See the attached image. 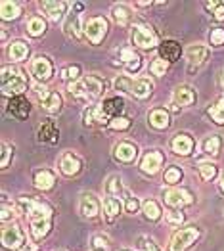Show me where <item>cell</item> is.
<instances>
[{
	"label": "cell",
	"mask_w": 224,
	"mask_h": 251,
	"mask_svg": "<svg viewBox=\"0 0 224 251\" xmlns=\"http://www.w3.org/2000/svg\"><path fill=\"white\" fill-rule=\"evenodd\" d=\"M20 207L29 217V223H31V236L35 240H42L52 226V207L44 201H39L35 198H21L20 200Z\"/></svg>",
	"instance_id": "obj_1"
},
{
	"label": "cell",
	"mask_w": 224,
	"mask_h": 251,
	"mask_svg": "<svg viewBox=\"0 0 224 251\" xmlns=\"http://www.w3.org/2000/svg\"><path fill=\"white\" fill-rule=\"evenodd\" d=\"M103 86H105V83H103L100 77L88 75V77H82L79 81L71 83L67 90H69L71 98H75L79 102H90V100H94L96 96L102 94Z\"/></svg>",
	"instance_id": "obj_2"
},
{
	"label": "cell",
	"mask_w": 224,
	"mask_h": 251,
	"mask_svg": "<svg viewBox=\"0 0 224 251\" xmlns=\"http://www.w3.org/2000/svg\"><path fill=\"white\" fill-rule=\"evenodd\" d=\"M25 88H27V79L23 77V73L18 67H12V65L2 67V92L4 94L20 96Z\"/></svg>",
	"instance_id": "obj_3"
},
{
	"label": "cell",
	"mask_w": 224,
	"mask_h": 251,
	"mask_svg": "<svg viewBox=\"0 0 224 251\" xmlns=\"http://www.w3.org/2000/svg\"><path fill=\"white\" fill-rule=\"evenodd\" d=\"M115 88L117 90H124L136 98H148L153 92V83L149 79H130V77H117L115 79Z\"/></svg>",
	"instance_id": "obj_4"
},
{
	"label": "cell",
	"mask_w": 224,
	"mask_h": 251,
	"mask_svg": "<svg viewBox=\"0 0 224 251\" xmlns=\"http://www.w3.org/2000/svg\"><path fill=\"white\" fill-rule=\"evenodd\" d=\"M198 238H199L198 226H186V228H180L178 232H174V236L171 238L169 251H186L196 240H198Z\"/></svg>",
	"instance_id": "obj_5"
},
{
	"label": "cell",
	"mask_w": 224,
	"mask_h": 251,
	"mask_svg": "<svg viewBox=\"0 0 224 251\" xmlns=\"http://www.w3.org/2000/svg\"><path fill=\"white\" fill-rule=\"evenodd\" d=\"M33 92H35V96L39 98V102H41L42 107H44L48 113H58L61 109V96L58 92L48 90V88L42 86L41 83H37L33 86Z\"/></svg>",
	"instance_id": "obj_6"
},
{
	"label": "cell",
	"mask_w": 224,
	"mask_h": 251,
	"mask_svg": "<svg viewBox=\"0 0 224 251\" xmlns=\"http://www.w3.org/2000/svg\"><path fill=\"white\" fill-rule=\"evenodd\" d=\"M25 242V232L18 223H10L2 228V244L6 250H20Z\"/></svg>",
	"instance_id": "obj_7"
},
{
	"label": "cell",
	"mask_w": 224,
	"mask_h": 251,
	"mask_svg": "<svg viewBox=\"0 0 224 251\" xmlns=\"http://www.w3.org/2000/svg\"><path fill=\"white\" fill-rule=\"evenodd\" d=\"M86 39L92 44H100L107 33V20L105 18H90L82 27Z\"/></svg>",
	"instance_id": "obj_8"
},
{
	"label": "cell",
	"mask_w": 224,
	"mask_h": 251,
	"mask_svg": "<svg viewBox=\"0 0 224 251\" xmlns=\"http://www.w3.org/2000/svg\"><path fill=\"white\" fill-rule=\"evenodd\" d=\"M132 41L136 46H140L144 50H149V48L157 46V35L148 25H134L132 27Z\"/></svg>",
	"instance_id": "obj_9"
},
{
	"label": "cell",
	"mask_w": 224,
	"mask_h": 251,
	"mask_svg": "<svg viewBox=\"0 0 224 251\" xmlns=\"http://www.w3.org/2000/svg\"><path fill=\"white\" fill-rule=\"evenodd\" d=\"M123 107H124V102H123V98H107V100H103L102 104L98 105V121H113L115 117H119V113L123 111Z\"/></svg>",
	"instance_id": "obj_10"
},
{
	"label": "cell",
	"mask_w": 224,
	"mask_h": 251,
	"mask_svg": "<svg viewBox=\"0 0 224 251\" xmlns=\"http://www.w3.org/2000/svg\"><path fill=\"white\" fill-rule=\"evenodd\" d=\"M165 203L169 207H174V209H180L184 205H190L194 203V198L188 190L184 188H171L165 192Z\"/></svg>",
	"instance_id": "obj_11"
},
{
	"label": "cell",
	"mask_w": 224,
	"mask_h": 251,
	"mask_svg": "<svg viewBox=\"0 0 224 251\" xmlns=\"http://www.w3.org/2000/svg\"><path fill=\"white\" fill-rule=\"evenodd\" d=\"M31 73H33V77L37 81H48L52 77V73H54V65L46 56H37L31 62Z\"/></svg>",
	"instance_id": "obj_12"
},
{
	"label": "cell",
	"mask_w": 224,
	"mask_h": 251,
	"mask_svg": "<svg viewBox=\"0 0 224 251\" xmlns=\"http://www.w3.org/2000/svg\"><path fill=\"white\" fill-rule=\"evenodd\" d=\"M79 211H81V215L84 219L98 217V213H100V201H98V198L94 194H90V192H84L81 196V200H79Z\"/></svg>",
	"instance_id": "obj_13"
},
{
	"label": "cell",
	"mask_w": 224,
	"mask_h": 251,
	"mask_svg": "<svg viewBox=\"0 0 224 251\" xmlns=\"http://www.w3.org/2000/svg\"><path fill=\"white\" fill-rule=\"evenodd\" d=\"M163 165V153L157 151V150H151L148 151L140 161V169H142L146 175H155Z\"/></svg>",
	"instance_id": "obj_14"
},
{
	"label": "cell",
	"mask_w": 224,
	"mask_h": 251,
	"mask_svg": "<svg viewBox=\"0 0 224 251\" xmlns=\"http://www.w3.org/2000/svg\"><path fill=\"white\" fill-rule=\"evenodd\" d=\"M113 155H115V159H117V161H123V163H132V161L136 159V155H138V148L134 146L132 142L123 140V142H119L117 146L113 148Z\"/></svg>",
	"instance_id": "obj_15"
},
{
	"label": "cell",
	"mask_w": 224,
	"mask_h": 251,
	"mask_svg": "<svg viewBox=\"0 0 224 251\" xmlns=\"http://www.w3.org/2000/svg\"><path fill=\"white\" fill-rule=\"evenodd\" d=\"M8 109H10V113H12V117H16V119H25L27 115H29V111H31V104H29V100L20 94V96H12V100H10V104H8Z\"/></svg>",
	"instance_id": "obj_16"
},
{
	"label": "cell",
	"mask_w": 224,
	"mask_h": 251,
	"mask_svg": "<svg viewBox=\"0 0 224 251\" xmlns=\"http://www.w3.org/2000/svg\"><path fill=\"white\" fill-rule=\"evenodd\" d=\"M81 167H82L81 159H79L73 151H65V153L61 155L60 169L65 176H73V175H77V173L81 171Z\"/></svg>",
	"instance_id": "obj_17"
},
{
	"label": "cell",
	"mask_w": 224,
	"mask_h": 251,
	"mask_svg": "<svg viewBox=\"0 0 224 251\" xmlns=\"http://www.w3.org/2000/svg\"><path fill=\"white\" fill-rule=\"evenodd\" d=\"M67 2H58V0H46V2H41V8L44 10V14L50 18L52 21H60L63 16H65V10H67Z\"/></svg>",
	"instance_id": "obj_18"
},
{
	"label": "cell",
	"mask_w": 224,
	"mask_h": 251,
	"mask_svg": "<svg viewBox=\"0 0 224 251\" xmlns=\"http://www.w3.org/2000/svg\"><path fill=\"white\" fill-rule=\"evenodd\" d=\"M209 56V48L205 44H192L188 50H186V58H188V63L190 67H198L207 60Z\"/></svg>",
	"instance_id": "obj_19"
},
{
	"label": "cell",
	"mask_w": 224,
	"mask_h": 251,
	"mask_svg": "<svg viewBox=\"0 0 224 251\" xmlns=\"http://www.w3.org/2000/svg\"><path fill=\"white\" fill-rule=\"evenodd\" d=\"M171 150H173L176 155H190L192 150H194V140H192L188 134H176V136L171 140Z\"/></svg>",
	"instance_id": "obj_20"
},
{
	"label": "cell",
	"mask_w": 224,
	"mask_h": 251,
	"mask_svg": "<svg viewBox=\"0 0 224 251\" xmlns=\"http://www.w3.org/2000/svg\"><path fill=\"white\" fill-rule=\"evenodd\" d=\"M63 29H65V35L67 37H71V39H75V41H81L82 39V29H81V16L79 14H69L67 16V20H65V25H63Z\"/></svg>",
	"instance_id": "obj_21"
},
{
	"label": "cell",
	"mask_w": 224,
	"mask_h": 251,
	"mask_svg": "<svg viewBox=\"0 0 224 251\" xmlns=\"http://www.w3.org/2000/svg\"><path fill=\"white\" fill-rule=\"evenodd\" d=\"M119 60H121V63H124L126 71H138L140 65H142L140 56L132 48H123L121 52H119Z\"/></svg>",
	"instance_id": "obj_22"
},
{
	"label": "cell",
	"mask_w": 224,
	"mask_h": 251,
	"mask_svg": "<svg viewBox=\"0 0 224 251\" xmlns=\"http://www.w3.org/2000/svg\"><path fill=\"white\" fill-rule=\"evenodd\" d=\"M148 119H149V125L153 126V128H157V130H163V128H167L169 123H171L169 113H167V109H163V107L151 109L149 115H148Z\"/></svg>",
	"instance_id": "obj_23"
},
{
	"label": "cell",
	"mask_w": 224,
	"mask_h": 251,
	"mask_svg": "<svg viewBox=\"0 0 224 251\" xmlns=\"http://www.w3.org/2000/svg\"><path fill=\"white\" fill-rule=\"evenodd\" d=\"M58 136H60V130H58V126H56L54 121L46 119V121L39 126V140H41V142H56Z\"/></svg>",
	"instance_id": "obj_24"
},
{
	"label": "cell",
	"mask_w": 224,
	"mask_h": 251,
	"mask_svg": "<svg viewBox=\"0 0 224 251\" xmlns=\"http://www.w3.org/2000/svg\"><path fill=\"white\" fill-rule=\"evenodd\" d=\"M159 56L165 62H174V60L180 58V46L174 41H165L159 46Z\"/></svg>",
	"instance_id": "obj_25"
},
{
	"label": "cell",
	"mask_w": 224,
	"mask_h": 251,
	"mask_svg": "<svg viewBox=\"0 0 224 251\" xmlns=\"http://www.w3.org/2000/svg\"><path fill=\"white\" fill-rule=\"evenodd\" d=\"M174 104L176 105H192L194 102H196V94H194V90L190 88V86H186V84H182V86H178L176 90H174Z\"/></svg>",
	"instance_id": "obj_26"
},
{
	"label": "cell",
	"mask_w": 224,
	"mask_h": 251,
	"mask_svg": "<svg viewBox=\"0 0 224 251\" xmlns=\"http://www.w3.org/2000/svg\"><path fill=\"white\" fill-rule=\"evenodd\" d=\"M54 182H56V176H54L52 171L42 169V171H39V173L35 175V186L39 190H50L54 186Z\"/></svg>",
	"instance_id": "obj_27"
},
{
	"label": "cell",
	"mask_w": 224,
	"mask_h": 251,
	"mask_svg": "<svg viewBox=\"0 0 224 251\" xmlns=\"http://www.w3.org/2000/svg\"><path fill=\"white\" fill-rule=\"evenodd\" d=\"M8 54H10V60L12 62H23L27 58V54H29V46L23 41H16L10 44Z\"/></svg>",
	"instance_id": "obj_28"
},
{
	"label": "cell",
	"mask_w": 224,
	"mask_h": 251,
	"mask_svg": "<svg viewBox=\"0 0 224 251\" xmlns=\"http://www.w3.org/2000/svg\"><path fill=\"white\" fill-rule=\"evenodd\" d=\"M21 10L20 6L16 4V2H10V0H4L2 4H0V16H2V20L8 21V20H16V18H20Z\"/></svg>",
	"instance_id": "obj_29"
},
{
	"label": "cell",
	"mask_w": 224,
	"mask_h": 251,
	"mask_svg": "<svg viewBox=\"0 0 224 251\" xmlns=\"http://www.w3.org/2000/svg\"><path fill=\"white\" fill-rule=\"evenodd\" d=\"M44 31H46V21L42 20L41 16L29 18V21H27V33L31 37H41V35H44Z\"/></svg>",
	"instance_id": "obj_30"
},
{
	"label": "cell",
	"mask_w": 224,
	"mask_h": 251,
	"mask_svg": "<svg viewBox=\"0 0 224 251\" xmlns=\"http://www.w3.org/2000/svg\"><path fill=\"white\" fill-rule=\"evenodd\" d=\"M123 209V203L119 198H113V196H105L103 198V211L107 217H117Z\"/></svg>",
	"instance_id": "obj_31"
},
{
	"label": "cell",
	"mask_w": 224,
	"mask_h": 251,
	"mask_svg": "<svg viewBox=\"0 0 224 251\" xmlns=\"http://www.w3.org/2000/svg\"><path fill=\"white\" fill-rule=\"evenodd\" d=\"M111 18H113V21H115L117 25H128V21H130V12H128L126 6L115 4L113 10H111Z\"/></svg>",
	"instance_id": "obj_32"
},
{
	"label": "cell",
	"mask_w": 224,
	"mask_h": 251,
	"mask_svg": "<svg viewBox=\"0 0 224 251\" xmlns=\"http://www.w3.org/2000/svg\"><path fill=\"white\" fill-rule=\"evenodd\" d=\"M221 144H223L221 136L213 134V136H209V138H205L203 140V151L207 153V155H217V153L221 151Z\"/></svg>",
	"instance_id": "obj_33"
},
{
	"label": "cell",
	"mask_w": 224,
	"mask_h": 251,
	"mask_svg": "<svg viewBox=\"0 0 224 251\" xmlns=\"http://www.w3.org/2000/svg\"><path fill=\"white\" fill-rule=\"evenodd\" d=\"M142 211H144V215H146V219H149V221H157V219L161 217V209H159L157 201H153V200L144 201Z\"/></svg>",
	"instance_id": "obj_34"
},
{
	"label": "cell",
	"mask_w": 224,
	"mask_h": 251,
	"mask_svg": "<svg viewBox=\"0 0 224 251\" xmlns=\"http://www.w3.org/2000/svg\"><path fill=\"white\" fill-rule=\"evenodd\" d=\"M121 178L117 176V175H113V176H109L107 178V182H105V194L107 196H113V198H119V194H121Z\"/></svg>",
	"instance_id": "obj_35"
},
{
	"label": "cell",
	"mask_w": 224,
	"mask_h": 251,
	"mask_svg": "<svg viewBox=\"0 0 224 251\" xmlns=\"http://www.w3.org/2000/svg\"><path fill=\"white\" fill-rule=\"evenodd\" d=\"M79 65H69V67H63L60 71V77L63 81H79Z\"/></svg>",
	"instance_id": "obj_36"
},
{
	"label": "cell",
	"mask_w": 224,
	"mask_h": 251,
	"mask_svg": "<svg viewBox=\"0 0 224 251\" xmlns=\"http://www.w3.org/2000/svg\"><path fill=\"white\" fill-rule=\"evenodd\" d=\"M217 165L215 163H199V175L203 180H213L217 176Z\"/></svg>",
	"instance_id": "obj_37"
},
{
	"label": "cell",
	"mask_w": 224,
	"mask_h": 251,
	"mask_svg": "<svg viewBox=\"0 0 224 251\" xmlns=\"http://www.w3.org/2000/svg\"><path fill=\"white\" fill-rule=\"evenodd\" d=\"M209 115L213 117L215 123L224 125V102H219V104H215L213 107H209Z\"/></svg>",
	"instance_id": "obj_38"
},
{
	"label": "cell",
	"mask_w": 224,
	"mask_h": 251,
	"mask_svg": "<svg viewBox=\"0 0 224 251\" xmlns=\"http://www.w3.org/2000/svg\"><path fill=\"white\" fill-rule=\"evenodd\" d=\"M180 178H182L180 167H169L165 171V182L167 184H176V182H180Z\"/></svg>",
	"instance_id": "obj_39"
},
{
	"label": "cell",
	"mask_w": 224,
	"mask_h": 251,
	"mask_svg": "<svg viewBox=\"0 0 224 251\" xmlns=\"http://www.w3.org/2000/svg\"><path fill=\"white\" fill-rule=\"evenodd\" d=\"M207 8L211 10L215 20H224V0L223 2H207Z\"/></svg>",
	"instance_id": "obj_40"
},
{
	"label": "cell",
	"mask_w": 224,
	"mask_h": 251,
	"mask_svg": "<svg viewBox=\"0 0 224 251\" xmlns=\"http://www.w3.org/2000/svg\"><path fill=\"white\" fill-rule=\"evenodd\" d=\"M149 69H151V73H153V75H165V73H167V69H169V62H165V60L159 58V60L151 62Z\"/></svg>",
	"instance_id": "obj_41"
},
{
	"label": "cell",
	"mask_w": 224,
	"mask_h": 251,
	"mask_svg": "<svg viewBox=\"0 0 224 251\" xmlns=\"http://www.w3.org/2000/svg\"><path fill=\"white\" fill-rule=\"evenodd\" d=\"M84 125H92L94 121H98V107L96 105H90L84 109Z\"/></svg>",
	"instance_id": "obj_42"
},
{
	"label": "cell",
	"mask_w": 224,
	"mask_h": 251,
	"mask_svg": "<svg viewBox=\"0 0 224 251\" xmlns=\"http://www.w3.org/2000/svg\"><path fill=\"white\" fill-rule=\"evenodd\" d=\"M209 39H211V44H213V46H221V44H224V29H221V27L213 29L211 35H209Z\"/></svg>",
	"instance_id": "obj_43"
},
{
	"label": "cell",
	"mask_w": 224,
	"mask_h": 251,
	"mask_svg": "<svg viewBox=\"0 0 224 251\" xmlns=\"http://www.w3.org/2000/svg\"><path fill=\"white\" fill-rule=\"evenodd\" d=\"M109 126L113 128V130H126L128 126H130V119H126V117H115Z\"/></svg>",
	"instance_id": "obj_44"
},
{
	"label": "cell",
	"mask_w": 224,
	"mask_h": 251,
	"mask_svg": "<svg viewBox=\"0 0 224 251\" xmlns=\"http://www.w3.org/2000/svg\"><path fill=\"white\" fill-rule=\"evenodd\" d=\"M124 207H126V213H136V211L140 209V203H138V200L134 198V196H130V194H126V203H124Z\"/></svg>",
	"instance_id": "obj_45"
},
{
	"label": "cell",
	"mask_w": 224,
	"mask_h": 251,
	"mask_svg": "<svg viewBox=\"0 0 224 251\" xmlns=\"http://www.w3.org/2000/svg\"><path fill=\"white\" fill-rule=\"evenodd\" d=\"M10 155H12V148L4 142V144H2V159H0V167L2 169L8 167V163H10Z\"/></svg>",
	"instance_id": "obj_46"
},
{
	"label": "cell",
	"mask_w": 224,
	"mask_h": 251,
	"mask_svg": "<svg viewBox=\"0 0 224 251\" xmlns=\"http://www.w3.org/2000/svg\"><path fill=\"white\" fill-rule=\"evenodd\" d=\"M167 221H169L171 225H180L184 221V215L180 211H171V213L167 215Z\"/></svg>",
	"instance_id": "obj_47"
},
{
	"label": "cell",
	"mask_w": 224,
	"mask_h": 251,
	"mask_svg": "<svg viewBox=\"0 0 224 251\" xmlns=\"http://www.w3.org/2000/svg\"><path fill=\"white\" fill-rule=\"evenodd\" d=\"M140 251H159L157 250V246L151 242V240H148V238H144L142 240V246H140Z\"/></svg>",
	"instance_id": "obj_48"
},
{
	"label": "cell",
	"mask_w": 224,
	"mask_h": 251,
	"mask_svg": "<svg viewBox=\"0 0 224 251\" xmlns=\"http://www.w3.org/2000/svg\"><path fill=\"white\" fill-rule=\"evenodd\" d=\"M12 217H14V207H10V205L4 203V205H2V221L6 223V221L12 219Z\"/></svg>",
	"instance_id": "obj_49"
},
{
	"label": "cell",
	"mask_w": 224,
	"mask_h": 251,
	"mask_svg": "<svg viewBox=\"0 0 224 251\" xmlns=\"http://www.w3.org/2000/svg\"><path fill=\"white\" fill-rule=\"evenodd\" d=\"M92 242H94L96 248H105V246H107V238H105V236H94Z\"/></svg>",
	"instance_id": "obj_50"
},
{
	"label": "cell",
	"mask_w": 224,
	"mask_h": 251,
	"mask_svg": "<svg viewBox=\"0 0 224 251\" xmlns=\"http://www.w3.org/2000/svg\"><path fill=\"white\" fill-rule=\"evenodd\" d=\"M136 6H151V2H136Z\"/></svg>",
	"instance_id": "obj_51"
},
{
	"label": "cell",
	"mask_w": 224,
	"mask_h": 251,
	"mask_svg": "<svg viewBox=\"0 0 224 251\" xmlns=\"http://www.w3.org/2000/svg\"><path fill=\"white\" fill-rule=\"evenodd\" d=\"M221 190L224 192V175H223V178H221Z\"/></svg>",
	"instance_id": "obj_52"
},
{
	"label": "cell",
	"mask_w": 224,
	"mask_h": 251,
	"mask_svg": "<svg viewBox=\"0 0 224 251\" xmlns=\"http://www.w3.org/2000/svg\"><path fill=\"white\" fill-rule=\"evenodd\" d=\"M223 88H224V71H223Z\"/></svg>",
	"instance_id": "obj_53"
},
{
	"label": "cell",
	"mask_w": 224,
	"mask_h": 251,
	"mask_svg": "<svg viewBox=\"0 0 224 251\" xmlns=\"http://www.w3.org/2000/svg\"><path fill=\"white\" fill-rule=\"evenodd\" d=\"M119 251H132V250H119Z\"/></svg>",
	"instance_id": "obj_54"
}]
</instances>
